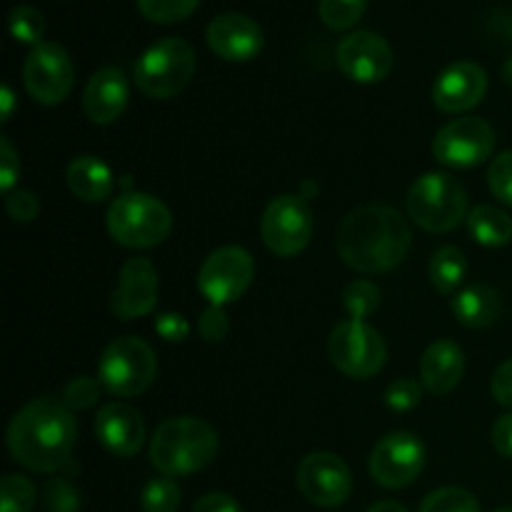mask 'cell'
<instances>
[{
    "instance_id": "603a6c76",
    "label": "cell",
    "mask_w": 512,
    "mask_h": 512,
    "mask_svg": "<svg viewBox=\"0 0 512 512\" xmlns=\"http://www.w3.org/2000/svg\"><path fill=\"white\" fill-rule=\"evenodd\" d=\"M455 318L468 328H488L503 313V298L493 285L475 283L453 298Z\"/></svg>"
},
{
    "instance_id": "7402d4cb",
    "label": "cell",
    "mask_w": 512,
    "mask_h": 512,
    "mask_svg": "<svg viewBox=\"0 0 512 512\" xmlns=\"http://www.w3.org/2000/svg\"><path fill=\"white\" fill-rule=\"evenodd\" d=\"M68 188L75 198L85 200V203H100L113 193V173L108 165L95 155H78L73 163L68 165Z\"/></svg>"
},
{
    "instance_id": "f35d334b",
    "label": "cell",
    "mask_w": 512,
    "mask_h": 512,
    "mask_svg": "<svg viewBox=\"0 0 512 512\" xmlns=\"http://www.w3.org/2000/svg\"><path fill=\"white\" fill-rule=\"evenodd\" d=\"M155 330H158L160 338L168 340V343H183L190 335L188 320L178 313L158 315V318H155Z\"/></svg>"
},
{
    "instance_id": "6da1fadb",
    "label": "cell",
    "mask_w": 512,
    "mask_h": 512,
    "mask_svg": "<svg viewBox=\"0 0 512 512\" xmlns=\"http://www.w3.org/2000/svg\"><path fill=\"white\" fill-rule=\"evenodd\" d=\"M408 220L390 205H360L338 228L340 258L358 273H388L410 250Z\"/></svg>"
},
{
    "instance_id": "4316f807",
    "label": "cell",
    "mask_w": 512,
    "mask_h": 512,
    "mask_svg": "<svg viewBox=\"0 0 512 512\" xmlns=\"http://www.w3.org/2000/svg\"><path fill=\"white\" fill-rule=\"evenodd\" d=\"M35 485L23 475L8 473L0 483V512H30L35 508Z\"/></svg>"
},
{
    "instance_id": "8fae6325",
    "label": "cell",
    "mask_w": 512,
    "mask_h": 512,
    "mask_svg": "<svg viewBox=\"0 0 512 512\" xmlns=\"http://www.w3.org/2000/svg\"><path fill=\"white\" fill-rule=\"evenodd\" d=\"M23 83L35 103H63L75 83V68L68 50L58 43L35 45L23 63Z\"/></svg>"
},
{
    "instance_id": "3957f363",
    "label": "cell",
    "mask_w": 512,
    "mask_h": 512,
    "mask_svg": "<svg viewBox=\"0 0 512 512\" xmlns=\"http://www.w3.org/2000/svg\"><path fill=\"white\" fill-rule=\"evenodd\" d=\"M218 450V433L205 420L183 415L158 425L150 443V463L165 478H183L208 468Z\"/></svg>"
},
{
    "instance_id": "ab89813d",
    "label": "cell",
    "mask_w": 512,
    "mask_h": 512,
    "mask_svg": "<svg viewBox=\"0 0 512 512\" xmlns=\"http://www.w3.org/2000/svg\"><path fill=\"white\" fill-rule=\"evenodd\" d=\"M20 175V158L15 153V148L10 145L8 138L0 140V188L5 193H10V188L15 185Z\"/></svg>"
},
{
    "instance_id": "8d00e7d4",
    "label": "cell",
    "mask_w": 512,
    "mask_h": 512,
    "mask_svg": "<svg viewBox=\"0 0 512 512\" xmlns=\"http://www.w3.org/2000/svg\"><path fill=\"white\" fill-rule=\"evenodd\" d=\"M5 208H8V215L15 223H30V220L38 218L40 200L30 190H15L5 200Z\"/></svg>"
},
{
    "instance_id": "d590c367",
    "label": "cell",
    "mask_w": 512,
    "mask_h": 512,
    "mask_svg": "<svg viewBox=\"0 0 512 512\" xmlns=\"http://www.w3.org/2000/svg\"><path fill=\"white\" fill-rule=\"evenodd\" d=\"M385 403L388 408L405 413V410H413L420 403V385L410 378H400L395 383H390L388 393H385Z\"/></svg>"
},
{
    "instance_id": "ac0fdd59",
    "label": "cell",
    "mask_w": 512,
    "mask_h": 512,
    "mask_svg": "<svg viewBox=\"0 0 512 512\" xmlns=\"http://www.w3.org/2000/svg\"><path fill=\"white\" fill-rule=\"evenodd\" d=\"M488 93V73L478 63L458 60L438 75L433 85V103L443 113H465Z\"/></svg>"
},
{
    "instance_id": "44dd1931",
    "label": "cell",
    "mask_w": 512,
    "mask_h": 512,
    "mask_svg": "<svg viewBox=\"0 0 512 512\" xmlns=\"http://www.w3.org/2000/svg\"><path fill=\"white\" fill-rule=\"evenodd\" d=\"M465 373V355L453 340H435L420 358V378L433 395H448Z\"/></svg>"
},
{
    "instance_id": "7bdbcfd3",
    "label": "cell",
    "mask_w": 512,
    "mask_h": 512,
    "mask_svg": "<svg viewBox=\"0 0 512 512\" xmlns=\"http://www.w3.org/2000/svg\"><path fill=\"white\" fill-rule=\"evenodd\" d=\"M493 445L503 458L512 460V413L498 418V423L493 425Z\"/></svg>"
},
{
    "instance_id": "60d3db41",
    "label": "cell",
    "mask_w": 512,
    "mask_h": 512,
    "mask_svg": "<svg viewBox=\"0 0 512 512\" xmlns=\"http://www.w3.org/2000/svg\"><path fill=\"white\" fill-rule=\"evenodd\" d=\"M493 395L500 405L512 408V358L505 360L493 375Z\"/></svg>"
},
{
    "instance_id": "7dc6e473",
    "label": "cell",
    "mask_w": 512,
    "mask_h": 512,
    "mask_svg": "<svg viewBox=\"0 0 512 512\" xmlns=\"http://www.w3.org/2000/svg\"><path fill=\"white\" fill-rule=\"evenodd\" d=\"M495 512H512V508H500V510H495Z\"/></svg>"
},
{
    "instance_id": "bcb514c9",
    "label": "cell",
    "mask_w": 512,
    "mask_h": 512,
    "mask_svg": "<svg viewBox=\"0 0 512 512\" xmlns=\"http://www.w3.org/2000/svg\"><path fill=\"white\" fill-rule=\"evenodd\" d=\"M503 80L512 88V58L505 60V65H503Z\"/></svg>"
},
{
    "instance_id": "e575fe53",
    "label": "cell",
    "mask_w": 512,
    "mask_h": 512,
    "mask_svg": "<svg viewBox=\"0 0 512 512\" xmlns=\"http://www.w3.org/2000/svg\"><path fill=\"white\" fill-rule=\"evenodd\" d=\"M43 500L48 512H78L80 508L78 493H75L73 485L65 483V480H53V483H48Z\"/></svg>"
},
{
    "instance_id": "8992f818",
    "label": "cell",
    "mask_w": 512,
    "mask_h": 512,
    "mask_svg": "<svg viewBox=\"0 0 512 512\" xmlns=\"http://www.w3.org/2000/svg\"><path fill=\"white\" fill-rule=\"evenodd\" d=\"M408 213L420 228L430 233H448L468 215V195L453 175L425 173L410 188Z\"/></svg>"
},
{
    "instance_id": "9c48e42d",
    "label": "cell",
    "mask_w": 512,
    "mask_h": 512,
    "mask_svg": "<svg viewBox=\"0 0 512 512\" xmlns=\"http://www.w3.org/2000/svg\"><path fill=\"white\" fill-rule=\"evenodd\" d=\"M260 235L270 253L293 258L313 238V210L303 195H278L270 200L260 220Z\"/></svg>"
},
{
    "instance_id": "4fadbf2b",
    "label": "cell",
    "mask_w": 512,
    "mask_h": 512,
    "mask_svg": "<svg viewBox=\"0 0 512 512\" xmlns=\"http://www.w3.org/2000/svg\"><path fill=\"white\" fill-rule=\"evenodd\" d=\"M425 468V445L413 433H390L373 448L370 475L388 490L405 488Z\"/></svg>"
},
{
    "instance_id": "f1b7e54d",
    "label": "cell",
    "mask_w": 512,
    "mask_h": 512,
    "mask_svg": "<svg viewBox=\"0 0 512 512\" xmlns=\"http://www.w3.org/2000/svg\"><path fill=\"white\" fill-rule=\"evenodd\" d=\"M418 512H480V503L465 488H440L423 500Z\"/></svg>"
},
{
    "instance_id": "52a82bcc",
    "label": "cell",
    "mask_w": 512,
    "mask_h": 512,
    "mask_svg": "<svg viewBox=\"0 0 512 512\" xmlns=\"http://www.w3.org/2000/svg\"><path fill=\"white\" fill-rule=\"evenodd\" d=\"M155 373H158V360L153 348L135 335L115 338L100 355V385L118 398H135L145 393L153 385Z\"/></svg>"
},
{
    "instance_id": "836d02e7",
    "label": "cell",
    "mask_w": 512,
    "mask_h": 512,
    "mask_svg": "<svg viewBox=\"0 0 512 512\" xmlns=\"http://www.w3.org/2000/svg\"><path fill=\"white\" fill-rule=\"evenodd\" d=\"M100 398V380L88 378V375H80V378H73L65 388L63 403L68 405L70 410H85L90 405H95V400Z\"/></svg>"
},
{
    "instance_id": "74e56055",
    "label": "cell",
    "mask_w": 512,
    "mask_h": 512,
    "mask_svg": "<svg viewBox=\"0 0 512 512\" xmlns=\"http://www.w3.org/2000/svg\"><path fill=\"white\" fill-rule=\"evenodd\" d=\"M228 330L230 323L225 310L218 308V305H208V308L203 310V315H200V335H203L208 343H220V340H225Z\"/></svg>"
},
{
    "instance_id": "e0dca14e",
    "label": "cell",
    "mask_w": 512,
    "mask_h": 512,
    "mask_svg": "<svg viewBox=\"0 0 512 512\" xmlns=\"http://www.w3.org/2000/svg\"><path fill=\"white\" fill-rule=\"evenodd\" d=\"M205 38H208L210 50L230 63L253 60L265 43L263 28L243 13H220L218 18L210 20Z\"/></svg>"
},
{
    "instance_id": "d6986e66",
    "label": "cell",
    "mask_w": 512,
    "mask_h": 512,
    "mask_svg": "<svg viewBox=\"0 0 512 512\" xmlns=\"http://www.w3.org/2000/svg\"><path fill=\"white\" fill-rule=\"evenodd\" d=\"M128 78L120 68H100L88 80L83 93V110L95 125H110L128 108Z\"/></svg>"
},
{
    "instance_id": "2e32d148",
    "label": "cell",
    "mask_w": 512,
    "mask_h": 512,
    "mask_svg": "<svg viewBox=\"0 0 512 512\" xmlns=\"http://www.w3.org/2000/svg\"><path fill=\"white\" fill-rule=\"evenodd\" d=\"M158 303V273L145 258H133L120 268L118 285L110 295V310L120 320L143 318Z\"/></svg>"
},
{
    "instance_id": "ee69618b",
    "label": "cell",
    "mask_w": 512,
    "mask_h": 512,
    "mask_svg": "<svg viewBox=\"0 0 512 512\" xmlns=\"http://www.w3.org/2000/svg\"><path fill=\"white\" fill-rule=\"evenodd\" d=\"M0 103H3V123H8L13 118V108H15V95L10 90V85H3L0 90Z\"/></svg>"
},
{
    "instance_id": "d6a6232c",
    "label": "cell",
    "mask_w": 512,
    "mask_h": 512,
    "mask_svg": "<svg viewBox=\"0 0 512 512\" xmlns=\"http://www.w3.org/2000/svg\"><path fill=\"white\" fill-rule=\"evenodd\" d=\"M488 185L500 203L512 208V150H505L490 163Z\"/></svg>"
},
{
    "instance_id": "ffe728a7",
    "label": "cell",
    "mask_w": 512,
    "mask_h": 512,
    "mask_svg": "<svg viewBox=\"0 0 512 512\" xmlns=\"http://www.w3.org/2000/svg\"><path fill=\"white\" fill-rule=\"evenodd\" d=\"M95 435L118 458H130L145 443L143 418L125 403H108L95 418Z\"/></svg>"
},
{
    "instance_id": "f546056e",
    "label": "cell",
    "mask_w": 512,
    "mask_h": 512,
    "mask_svg": "<svg viewBox=\"0 0 512 512\" xmlns=\"http://www.w3.org/2000/svg\"><path fill=\"white\" fill-rule=\"evenodd\" d=\"M10 33L18 43L25 45H40L43 43V33H45V18L38 8L33 5H18L10 13Z\"/></svg>"
},
{
    "instance_id": "5b68a950",
    "label": "cell",
    "mask_w": 512,
    "mask_h": 512,
    "mask_svg": "<svg viewBox=\"0 0 512 512\" xmlns=\"http://www.w3.org/2000/svg\"><path fill=\"white\" fill-rule=\"evenodd\" d=\"M195 73V50L183 38H163L135 63V83L148 98H175Z\"/></svg>"
},
{
    "instance_id": "83f0119b",
    "label": "cell",
    "mask_w": 512,
    "mask_h": 512,
    "mask_svg": "<svg viewBox=\"0 0 512 512\" xmlns=\"http://www.w3.org/2000/svg\"><path fill=\"white\" fill-rule=\"evenodd\" d=\"M368 0H320L318 13L325 28L330 30H348L363 18Z\"/></svg>"
},
{
    "instance_id": "277c9868",
    "label": "cell",
    "mask_w": 512,
    "mask_h": 512,
    "mask_svg": "<svg viewBox=\"0 0 512 512\" xmlns=\"http://www.w3.org/2000/svg\"><path fill=\"white\" fill-rule=\"evenodd\" d=\"M108 233L125 248H155L173 228L168 205L148 193H123L105 215Z\"/></svg>"
},
{
    "instance_id": "7c38bea8",
    "label": "cell",
    "mask_w": 512,
    "mask_h": 512,
    "mask_svg": "<svg viewBox=\"0 0 512 512\" xmlns=\"http://www.w3.org/2000/svg\"><path fill=\"white\" fill-rule=\"evenodd\" d=\"M495 150V130L483 118H458L438 130L433 155L448 168H475Z\"/></svg>"
},
{
    "instance_id": "d4e9b609",
    "label": "cell",
    "mask_w": 512,
    "mask_h": 512,
    "mask_svg": "<svg viewBox=\"0 0 512 512\" xmlns=\"http://www.w3.org/2000/svg\"><path fill=\"white\" fill-rule=\"evenodd\" d=\"M465 270H468V260H465L463 250L455 245H445V248L435 250V255L430 258V283L435 285L438 293L450 295L465 280Z\"/></svg>"
},
{
    "instance_id": "4dcf8cb0",
    "label": "cell",
    "mask_w": 512,
    "mask_h": 512,
    "mask_svg": "<svg viewBox=\"0 0 512 512\" xmlns=\"http://www.w3.org/2000/svg\"><path fill=\"white\" fill-rule=\"evenodd\" d=\"M180 500H183L180 488L170 478L150 480L140 495L143 512H178Z\"/></svg>"
},
{
    "instance_id": "1f68e13d",
    "label": "cell",
    "mask_w": 512,
    "mask_h": 512,
    "mask_svg": "<svg viewBox=\"0 0 512 512\" xmlns=\"http://www.w3.org/2000/svg\"><path fill=\"white\" fill-rule=\"evenodd\" d=\"M343 305L353 320L370 318L380 305V290L370 280H353L343 293Z\"/></svg>"
},
{
    "instance_id": "ba28073f",
    "label": "cell",
    "mask_w": 512,
    "mask_h": 512,
    "mask_svg": "<svg viewBox=\"0 0 512 512\" xmlns=\"http://www.w3.org/2000/svg\"><path fill=\"white\" fill-rule=\"evenodd\" d=\"M328 353L335 368L350 378H373L385 365V340L363 320H345L330 333Z\"/></svg>"
},
{
    "instance_id": "30bf717a",
    "label": "cell",
    "mask_w": 512,
    "mask_h": 512,
    "mask_svg": "<svg viewBox=\"0 0 512 512\" xmlns=\"http://www.w3.org/2000/svg\"><path fill=\"white\" fill-rule=\"evenodd\" d=\"M253 275V255L238 245H225V248L210 253L205 263L200 265L198 288L210 300V305L223 308V305L243 298V293L253 283Z\"/></svg>"
},
{
    "instance_id": "5bb4252c",
    "label": "cell",
    "mask_w": 512,
    "mask_h": 512,
    "mask_svg": "<svg viewBox=\"0 0 512 512\" xmlns=\"http://www.w3.org/2000/svg\"><path fill=\"white\" fill-rule=\"evenodd\" d=\"M298 488L318 508H338L353 493V475L338 455L310 453L298 465Z\"/></svg>"
},
{
    "instance_id": "f6af8a7d",
    "label": "cell",
    "mask_w": 512,
    "mask_h": 512,
    "mask_svg": "<svg viewBox=\"0 0 512 512\" xmlns=\"http://www.w3.org/2000/svg\"><path fill=\"white\" fill-rule=\"evenodd\" d=\"M368 512H408V510H405L400 503H395V500H380V503H375Z\"/></svg>"
},
{
    "instance_id": "484cf974",
    "label": "cell",
    "mask_w": 512,
    "mask_h": 512,
    "mask_svg": "<svg viewBox=\"0 0 512 512\" xmlns=\"http://www.w3.org/2000/svg\"><path fill=\"white\" fill-rule=\"evenodd\" d=\"M135 5H138L140 15L150 23L173 25L190 18L200 0H135Z\"/></svg>"
},
{
    "instance_id": "7a4b0ae2",
    "label": "cell",
    "mask_w": 512,
    "mask_h": 512,
    "mask_svg": "<svg viewBox=\"0 0 512 512\" xmlns=\"http://www.w3.org/2000/svg\"><path fill=\"white\" fill-rule=\"evenodd\" d=\"M78 435L73 410L58 398H35L15 413L8 428V450L33 473H55L70 458Z\"/></svg>"
},
{
    "instance_id": "cb8c5ba5",
    "label": "cell",
    "mask_w": 512,
    "mask_h": 512,
    "mask_svg": "<svg viewBox=\"0 0 512 512\" xmlns=\"http://www.w3.org/2000/svg\"><path fill=\"white\" fill-rule=\"evenodd\" d=\"M468 230L480 245L503 248L512 240V218L498 205H478L470 210Z\"/></svg>"
},
{
    "instance_id": "b9f144b4",
    "label": "cell",
    "mask_w": 512,
    "mask_h": 512,
    "mask_svg": "<svg viewBox=\"0 0 512 512\" xmlns=\"http://www.w3.org/2000/svg\"><path fill=\"white\" fill-rule=\"evenodd\" d=\"M193 512H243V510H240V505L235 503L230 495L210 493V495H203V498L195 503Z\"/></svg>"
},
{
    "instance_id": "9a60e30c",
    "label": "cell",
    "mask_w": 512,
    "mask_h": 512,
    "mask_svg": "<svg viewBox=\"0 0 512 512\" xmlns=\"http://www.w3.org/2000/svg\"><path fill=\"white\" fill-rule=\"evenodd\" d=\"M338 68L343 70L345 78L353 83H380L393 70V48L385 38L370 30H355L345 35L335 50Z\"/></svg>"
}]
</instances>
